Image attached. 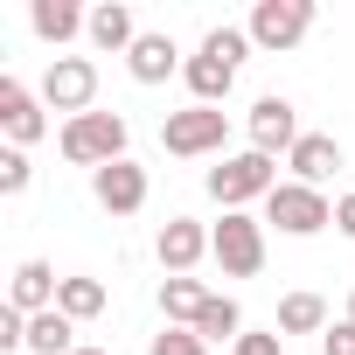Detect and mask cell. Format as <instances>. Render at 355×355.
I'll list each match as a JSON object with an SVG mask.
<instances>
[{
  "instance_id": "cell-1",
  "label": "cell",
  "mask_w": 355,
  "mask_h": 355,
  "mask_svg": "<svg viewBox=\"0 0 355 355\" xmlns=\"http://www.w3.org/2000/svg\"><path fill=\"white\" fill-rule=\"evenodd\" d=\"M251 56V28H209L202 35V49L189 56V91H196V105H223L230 98V84H237V63Z\"/></svg>"
},
{
  "instance_id": "cell-18",
  "label": "cell",
  "mask_w": 355,
  "mask_h": 355,
  "mask_svg": "<svg viewBox=\"0 0 355 355\" xmlns=\"http://www.w3.org/2000/svg\"><path fill=\"white\" fill-rule=\"evenodd\" d=\"M146 28L132 21V8H125V0H105V8H91V42L98 49H132Z\"/></svg>"
},
{
  "instance_id": "cell-15",
  "label": "cell",
  "mask_w": 355,
  "mask_h": 355,
  "mask_svg": "<svg viewBox=\"0 0 355 355\" xmlns=\"http://www.w3.org/2000/svg\"><path fill=\"white\" fill-rule=\"evenodd\" d=\"M56 293H63V279L42 265V258H28V265H15V286H8V306H21L28 320L35 313H49L56 306Z\"/></svg>"
},
{
  "instance_id": "cell-24",
  "label": "cell",
  "mask_w": 355,
  "mask_h": 355,
  "mask_svg": "<svg viewBox=\"0 0 355 355\" xmlns=\"http://www.w3.org/2000/svg\"><path fill=\"white\" fill-rule=\"evenodd\" d=\"M28 174H35V167H28L21 146H0V196H21V189H28Z\"/></svg>"
},
{
  "instance_id": "cell-11",
  "label": "cell",
  "mask_w": 355,
  "mask_h": 355,
  "mask_svg": "<svg viewBox=\"0 0 355 355\" xmlns=\"http://www.w3.org/2000/svg\"><path fill=\"white\" fill-rule=\"evenodd\" d=\"M293 146H300V112H293V98L265 91L251 105V153H293Z\"/></svg>"
},
{
  "instance_id": "cell-22",
  "label": "cell",
  "mask_w": 355,
  "mask_h": 355,
  "mask_svg": "<svg viewBox=\"0 0 355 355\" xmlns=\"http://www.w3.org/2000/svg\"><path fill=\"white\" fill-rule=\"evenodd\" d=\"M56 313H70V320H98V313H105V286H98V279H63Z\"/></svg>"
},
{
  "instance_id": "cell-20",
  "label": "cell",
  "mask_w": 355,
  "mask_h": 355,
  "mask_svg": "<svg viewBox=\"0 0 355 355\" xmlns=\"http://www.w3.org/2000/svg\"><path fill=\"white\" fill-rule=\"evenodd\" d=\"M279 334H327V300L320 293H286L279 300Z\"/></svg>"
},
{
  "instance_id": "cell-5",
  "label": "cell",
  "mask_w": 355,
  "mask_h": 355,
  "mask_svg": "<svg viewBox=\"0 0 355 355\" xmlns=\"http://www.w3.org/2000/svg\"><path fill=\"white\" fill-rule=\"evenodd\" d=\"M272 189H279L272 153H230L223 167H209V196H216L223 209H244V202H258V196H272Z\"/></svg>"
},
{
  "instance_id": "cell-14",
  "label": "cell",
  "mask_w": 355,
  "mask_h": 355,
  "mask_svg": "<svg viewBox=\"0 0 355 355\" xmlns=\"http://www.w3.org/2000/svg\"><path fill=\"white\" fill-rule=\"evenodd\" d=\"M125 70H132V84H167L174 70H189V63H182V49H174V35H153V28H146V35L125 49Z\"/></svg>"
},
{
  "instance_id": "cell-4",
  "label": "cell",
  "mask_w": 355,
  "mask_h": 355,
  "mask_svg": "<svg viewBox=\"0 0 355 355\" xmlns=\"http://www.w3.org/2000/svg\"><path fill=\"white\" fill-rule=\"evenodd\" d=\"M230 139V119L216 112V105H189V112H167L160 119V146L174 153V160H202V153H216Z\"/></svg>"
},
{
  "instance_id": "cell-23",
  "label": "cell",
  "mask_w": 355,
  "mask_h": 355,
  "mask_svg": "<svg viewBox=\"0 0 355 355\" xmlns=\"http://www.w3.org/2000/svg\"><path fill=\"white\" fill-rule=\"evenodd\" d=\"M153 355H209V341L196 327H160L153 334Z\"/></svg>"
},
{
  "instance_id": "cell-29",
  "label": "cell",
  "mask_w": 355,
  "mask_h": 355,
  "mask_svg": "<svg viewBox=\"0 0 355 355\" xmlns=\"http://www.w3.org/2000/svg\"><path fill=\"white\" fill-rule=\"evenodd\" d=\"M341 320H355V293H348V313H341Z\"/></svg>"
},
{
  "instance_id": "cell-6",
  "label": "cell",
  "mask_w": 355,
  "mask_h": 355,
  "mask_svg": "<svg viewBox=\"0 0 355 355\" xmlns=\"http://www.w3.org/2000/svg\"><path fill=\"white\" fill-rule=\"evenodd\" d=\"M265 223H279L286 237H313V230L334 223V202H327L320 189H306V182H279V189L265 196Z\"/></svg>"
},
{
  "instance_id": "cell-25",
  "label": "cell",
  "mask_w": 355,
  "mask_h": 355,
  "mask_svg": "<svg viewBox=\"0 0 355 355\" xmlns=\"http://www.w3.org/2000/svg\"><path fill=\"white\" fill-rule=\"evenodd\" d=\"M230 355H286V334L272 327V334H258V327H244L237 341H230Z\"/></svg>"
},
{
  "instance_id": "cell-2",
  "label": "cell",
  "mask_w": 355,
  "mask_h": 355,
  "mask_svg": "<svg viewBox=\"0 0 355 355\" xmlns=\"http://www.w3.org/2000/svg\"><path fill=\"white\" fill-rule=\"evenodd\" d=\"M63 160L70 167H112V160H125V119L119 112H84V119H63Z\"/></svg>"
},
{
  "instance_id": "cell-28",
  "label": "cell",
  "mask_w": 355,
  "mask_h": 355,
  "mask_svg": "<svg viewBox=\"0 0 355 355\" xmlns=\"http://www.w3.org/2000/svg\"><path fill=\"white\" fill-rule=\"evenodd\" d=\"M334 230L355 244V196H341V202H334Z\"/></svg>"
},
{
  "instance_id": "cell-7",
  "label": "cell",
  "mask_w": 355,
  "mask_h": 355,
  "mask_svg": "<svg viewBox=\"0 0 355 355\" xmlns=\"http://www.w3.org/2000/svg\"><path fill=\"white\" fill-rule=\"evenodd\" d=\"M91 98H98V63H91V56H56V63L42 70V105H49V112L84 119Z\"/></svg>"
},
{
  "instance_id": "cell-30",
  "label": "cell",
  "mask_w": 355,
  "mask_h": 355,
  "mask_svg": "<svg viewBox=\"0 0 355 355\" xmlns=\"http://www.w3.org/2000/svg\"><path fill=\"white\" fill-rule=\"evenodd\" d=\"M77 355H105V348H77Z\"/></svg>"
},
{
  "instance_id": "cell-9",
  "label": "cell",
  "mask_w": 355,
  "mask_h": 355,
  "mask_svg": "<svg viewBox=\"0 0 355 355\" xmlns=\"http://www.w3.org/2000/svg\"><path fill=\"white\" fill-rule=\"evenodd\" d=\"M49 105H42V91H28L21 77H0V132H8V146H35L42 132H49V119H42Z\"/></svg>"
},
{
  "instance_id": "cell-17",
  "label": "cell",
  "mask_w": 355,
  "mask_h": 355,
  "mask_svg": "<svg viewBox=\"0 0 355 355\" xmlns=\"http://www.w3.org/2000/svg\"><path fill=\"white\" fill-rule=\"evenodd\" d=\"M202 306H209L202 279H160V320H167V327H196Z\"/></svg>"
},
{
  "instance_id": "cell-13",
  "label": "cell",
  "mask_w": 355,
  "mask_h": 355,
  "mask_svg": "<svg viewBox=\"0 0 355 355\" xmlns=\"http://www.w3.org/2000/svg\"><path fill=\"white\" fill-rule=\"evenodd\" d=\"M286 167H293V182L320 189L327 174H341V139H334V132H300V146L286 153Z\"/></svg>"
},
{
  "instance_id": "cell-12",
  "label": "cell",
  "mask_w": 355,
  "mask_h": 355,
  "mask_svg": "<svg viewBox=\"0 0 355 355\" xmlns=\"http://www.w3.org/2000/svg\"><path fill=\"white\" fill-rule=\"evenodd\" d=\"M91 196H98V209H112V216H139V209H146V167H139V160L98 167V174H91Z\"/></svg>"
},
{
  "instance_id": "cell-8",
  "label": "cell",
  "mask_w": 355,
  "mask_h": 355,
  "mask_svg": "<svg viewBox=\"0 0 355 355\" xmlns=\"http://www.w3.org/2000/svg\"><path fill=\"white\" fill-rule=\"evenodd\" d=\"M313 28V0H258L251 8V49H293Z\"/></svg>"
},
{
  "instance_id": "cell-10",
  "label": "cell",
  "mask_w": 355,
  "mask_h": 355,
  "mask_svg": "<svg viewBox=\"0 0 355 355\" xmlns=\"http://www.w3.org/2000/svg\"><path fill=\"white\" fill-rule=\"evenodd\" d=\"M153 258H160V272H167V279H189V272L209 258V230H202L196 216H167V223H160V237H153Z\"/></svg>"
},
{
  "instance_id": "cell-16",
  "label": "cell",
  "mask_w": 355,
  "mask_h": 355,
  "mask_svg": "<svg viewBox=\"0 0 355 355\" xmlns=\"http://www.w3.org/2000/svg\"><path fill=\"white\" fill-rule=\"evenodd\" d=\"M28 28L42 35V42H77V35H91V15L77 8V0H35V8H28Z\"/></svg>"
},
{
  "instance_id": "cell-26",
  "label": "cell",
  "mask_w": 355,
  "mask_h": 355,
  "mask_svg": "<svg viewBox=\"0 0 355 355\" xmlns=\"http://www.w3.org/2000/svg\"><path fill=\"white\" fill-rule=\"evenodd\" d=\"M0 348H28V313L21 306H0Z\"/></svg>"
},
{
  "instance_id": "cell-3",
  "label": "cell",
  "mask_w": 355,
  "mask_h": 355,
  "mask_svg": "<svg viewBox=\"0 0 355 355\" xmlns=\"http://www.w3.org/2000/svg\"><path fill=\"white\" fill-rule=\"evenodd\" d=\"M209 258L223 265V279H251L265 265V223L244 209H223V223L209 230Z\"/></svg>"
},
{
  "instance_id": "cell-21",
  "label": "cell",
  "mask_w": 355,
  "mask_h": 355,
  "mask_svg": "<svg viewBox=\"0 0 355 355\" xmlns=\"http://www.w3.org/2000/svg\"><path fill=\"white\" fill-rule=\"evenodd\" d=\"M196 334H202V341H237V334H244V306H237L230 293H209V306H202Z\"/></svg>"
},
{
  "instance_id": "cell-27",
  "label": "cell",
  "mask_w": 355,
  "mask_h": 355,
  "mask_svg": "<svg viewBox=\"0 0 355 355\" xmlns=\"http://www.w3.org/2000/svg\"><path fill=\"white\" fill-rule=\"evenodd\" d=\"M320 355H355V320H334L320 334Z\"/></svg>"
},
{
  "instance_id": "cell-19",
  "label": "cell",
  "mask_w": 355,
  "mask_h": 355,
  "mask_svg": "<svg viewBox=\"0 0 355 355\" xmlns=\"http://www.w3.org/2000/svg\"><path fill=\"white\" fill-rule=\"evenodd\" d=\"M28 355H77V320L70 313H35L28 320Z\"/></svg>"
}]
</instances>
